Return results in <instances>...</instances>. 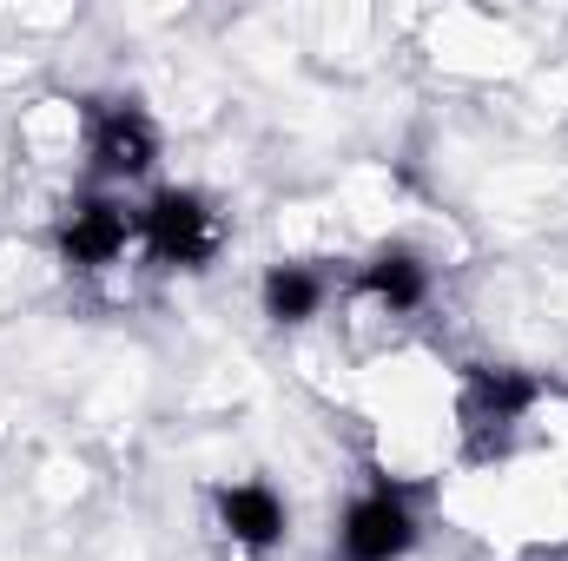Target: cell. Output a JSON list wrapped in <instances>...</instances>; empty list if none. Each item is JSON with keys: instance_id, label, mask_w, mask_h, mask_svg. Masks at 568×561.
Here are the masks:
<instances>
[{"instance_id": "3", "label": "cell", "mask_w": 568, "mask_h": 561, "mask_svg": "<svg viewBox=\"0 0 568 561\" xmlns=\"http://www.w3.org/2000/svg\"><path fill=\"white\" fill-rule=\"evenodd\" d=\"M140 245L159 272H205L225 245V218L199 185H152L140 205Z\"/></svg>"}, {"instance_id": "4", "label": "cell", "mask_w": 568, "mask_h": 561, "mask_svg": "<svg viewBox=\"0 0 568 561\" xmlns=\"http://www.w3.org/2000/svg\"><path fill=\"white\" fill-rule=\"evenodd\" d=\"M133 245H140V205H126V198L106 192V185L73 192V198L60 205V218H53V258H60L67 272H80V278L113 272Z\"/></svg>"}, {"instance_id": "6", "label": "cell", "mask_w": 568, "mask_h": 561, "mask_svg": "<svg viewBox=\"0 0 568 561\" xmlns=\"http://www.w3.org/2000/svg\"><path fill=\"white\" fill-rule=\"evenodd\" d=\"M212 522H219V536L239 555H272L284 536H291V502L278 496V482L239 476V482H219L212 489Z\"/></svg>"}, {"instance_id": "7", "label": "cell", "mask_w": 568, "mask_h": 561, "mask_svg": "<svg viewBox=\"0 0 568 561\" xmlns=\"http://www.w3.org/2000/svg\"><path fill=\"white\" fill-rule=\"evenodd\" d=\"M351 290H357L364 304L390 310V317H410V310H424L429 304L436 272H429V258L410 245V238H384V245L351 272Z\"/></svg>"}, {"instance_id": "8", "label": "cell", "mask_w": 568, "mask_h": 561, "mask_svg": "<svg viewBox=\"0 0 568 561\" xmlns=\"http://www.w3.org/2000/svg\"><path fill=\"white\" fill-rule=\"evenodd\" d=\"M324 304H331V272L317 258H278V265H265L258 310H265L272 330H304L311 317H324Z\"/></svg>"}, {"instance_id": "2", "label": "cell", "mask_w": 568, "mask_h": 561, "mask_svg": "<svg viewBox=\"0 0 568 561\" xmlns=\"http://www.w3.org/2000/svg\"><path fill=\"white\" fill-rule=\"evenodd\" d=\"M417 549H424V509L410 482L371 469L331 529V561H410Z\"/></svg>"}, {"instance_id": "5", "label": "cell", "mask_w": 568, "mask_h": 561, "mask_svg": "<svg viewBox=\"0 0 568 561\" xmlns=\"http://www.w3.org/2000/svg\"><path fill=\"white\" fill-rule=\"evenodd\" d=\"M159 152H165V133H159V120L140 100L93 106V120H87V178L93 185H106V192L140 185V178H152Z\"/></svg>"}, {"instance_id": "1", "label": "cell", "mask_w": 568, "mask_h": 561, "mask_svg": "<svg viewBox=\"0 0 568 561\" xmlns=\"http://www.w3.org/2000/svg\"><path fill=\"white\" fill-rule=\"evenodd\" d=\"M549 397V384L523 364H463L456 377V429H463V456L469 462H496L516 429L536 417V404Z\"/></svg>"}]
</instances>
